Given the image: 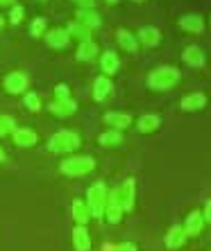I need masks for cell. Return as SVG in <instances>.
Listing matches in <instances>:
<instances>
[{"label": "cell", "mask_w": 211, "mask_h": 251, "mask_svg": "<svg viewBox=\"0 0 211 251\" xmlns=\"http://www.w3.org/2000/svg\"><path fill=\"white\" fill-rule=\"evenodd\" d=\"M177 82H180V70L173 68V66H161V68L152 70L150 77H148V84H150V88H154V91H168V88H173Z\"/></svg>", "instance_id": "obj_1"}, {"label": "cell", "mask_w": 211, "mask_h": 251, "mask_svg": "<svg viewBox=\"0 0 211 251\" xmlns=\"http://www.w3.org/2000/svg\"><path fill=\"white\" fill-rule=\"evenodd\" d=\"M107 188L105 183H93V186L89 188V195H87V206L91 210V217H105V208H107Z\"/></svg>", "instance_id": "obj_2"}, {"label": "cell", "mask_w": 211, "mask_h": 251, "mask_svg": "<svg viewBox=\"0 0 211 251\" xmlns=\"http://www.w3.org/2000/svg\"><path fill=\"white\" fill-rule=\"evenodd\" d=\"M93 168H95V161L91 156H70L61 163V172L68 176L89 175V172H93Z\"/></svg>", "instance_id": "obj_3"}, {"label": "cell", "mask_w": 211, "mask_h": 251, "mask_svg": "<svg viewBox=\"0 0 211 251\" xmlns=\"http://www.w3.org/2000/svg\"><path fill=\"white\" fill-rule=\"evenodd\" d=\"M77 147H80V136L73 134V131H57L50 138V152H55V154L73 152Z\"/></svg>", "instance_id": "obj_4"}, {"label": "cell", "mask_w": 211, "mask_h": 251, "mask_svg": "<svg viewBox=\"0 0 211 251\" xmlns=\"http://www.w3.org/2000/svg\"><path fill=\"white\" fill-rule=\"evenodd\" d=\"M123 204H121V188H112L109 195H107V208H105V215H107V222L109 224H118L123 220Z\"/></svg>", "instance_id": "obj_5"}, {"label": "cell", "mask_w": 211, "mask_h": 251, "mask_svg": "<svg viewBox=\"0 0 211 251\" xmlns=\"http://www.w3.org/2000/svg\"><path fill=\"white\" fill-rule=\"evenodd\" d=\"M186 231H184V226H180V224H175V226L168 228V233H166V247L168 249H180V247H184V242H186Z\"/></svg>", "instance_id": "obj_6"}, {"label": "cell", "mask_w": 211, "mask_h": 251, "mask_svg": "<svg viewBox=\"0 0 211 251\" xmlns=\"http://www.w3.org/2000/svg\"><path fill=\"white\" fill-rule=\"evenodd\" d=\"M73 249L75 251H91V235H89L87 226L77 224L73 228Z\"/></svg>", "instance_id": "obj_7"}, {"label": "cell", "mask_w": 211, "mask_h": 251, "mask_svg": "<svg viewBox=\"0 0 211 251\" xmlns=\"http://www.w3.org/2000/svg\"><path fill=\"white\" fill-rule=\"evenodd\" d=\"M75 102L70 98H64V100H55L53 104H50V111L55 113L57 118H68V116H73L75 113Z\"/></svg>", "instance_id": "obj_8"}, {"label": "cell", "mask_w": 211, "mask_h": 251, "mask_svg": "<svg viewBox=\"0 0 211 251\" xmlns=\"http://www.w3.org/2000/svg\"><path fill=\"white\" fill-rule=\"evenodd\" d=\"M202 226H205V217H202V213H198V210L188 213L186 222H184V231H186V235H200L202 233Z\"/></svg>", "instance_id": "obj_9"}, {"label": "cell", "mask_w": 211, "mask_h": 251, "mask_svg": "<svg viewBox=\"0 0 211 251\" xmlns=\"http://www.w3.org/2000/svg\"><path fill=\"white\" fill-rule=\"evenodd\" d=\"M25 86H28V77L23 73H12L5 77V88L9 93H23Z\"/></svg>", "instance_id": "obj_10"}, {"label": "cell", "mask_w": 211, "mask_h": 251, "mask_svg": "<svg viewBox=\"0 0 211 251\" xmlns=\"http://www.w3.org/2000/svg\"><path fill=\"white\" fill-rule=\"evenodd\" d=\"M139 41L148 48H154L159 41H161V34H159V29L152 27V25H146V27L139 29Z\"/></svg>", "instance_id": "obj_11"}, {"label": "cell", "mask_w": 211, "mask_h": 251, "mask_svg": "<svg viewBox=\"0 0 211 251\" xmlns=\"http://www.w3.org/2000/svg\"><path fill=\"white\" fill-rule=\"evenodd\" d=\"M121 204H123V210L129 213L134 208V181L127 179V181L121 186Z\"/></svg>", "instance_id": "obj_12"}, {"label": "cell", "mask_w": 211, "mask_h": 251, "mask_svg": "<svg viewBox=\"0 0 211 251\" xmlns=\"http://www.w3.org/2000/svg\"><path fill=\"white\" fill-rule=\"evenodd\" d=\"M77 18H80V23L87 25L89 29H93V27L100 25V16H98V12H95L93 7H82V9L77 12Z\"/></svg>", "instance_id": "obj_13"}, {"label": "cell", "mask_w": 211, "mask_h": 251, "mask_svg": "<svg viewBox=\"0 0 211 251\" xmlns=\"http://www.w3.org/2000/svg\"><path fill=\"white\" fill-rule=\"evenodd\" d=\"M89 217H91V210H89L87 201L75 199V201H73V220H75L80 226H84V224L89 222Z\"/></svg>", "instance_id": "obj_14"}, {"label": "cell", "mask_w": 211, "mask_h": 251, "mask_svg": "<svg viewBox=\"0 0 211 251\" xmlns=\"http://www.w3.org/2000/svg\"><path fill=\"white\" fill-rule=\"evenodd\" d=\"M207 104V98L205 93H191L182 100V109L184 111H200L202 106Z\"/></svg>", "instance_id": "obj_15"}, {"label": "cell", "mask_w": 211, "mask_h": 251, "mask_svg": "<svg viewBox=\"0 0 211 251\" xmlns=\"http://www.w3.org/2000/svg\"><path fill=\"white\" fill-rule=\"evenodd\" d=\"M12 136H14V143L21 147H30L36 143V134L32 129H14Z\"/></svg>", "instance_id": "obj_16"}, {"label": "cell", "mask_w": 211, "mask_h": 251, "mask_svg": "<svg viewBox=\"0 0 211 251\" xmlns=\"http://www.w3.org/2000/svg\"><path fill=\"white\" fill-rule=\"evenodd\" d=\"M180 27L186 29V32L198 34V32H202V29H205V21H202L200 16H195V14H188V16H184L182 21H180Z\"/></svg>", "instance_id": "obj_17"}, {"label": "cell", "mask_w": 211, "mask_h": 251, "mask_svg": "<svg viewBox=\"0 0 211 251\" xmlns=\"http://www.w3.org/2000/svg\"><path fill=\"white\" fill-rule=\"evenodd\" d=\"M159 125H161L159 116H154V113H148V116H141L139 118V125H136V129H139L141 134H150V131H154Z\"/></svg>", "instance_id": "obj_18"}, {"label": "cell", "mask_w": 211, "mask_h": 251, "mask_svg": "<svg viewBox=\"0 0 211 251\" xmlns=\"http://www.w3.org/2000/svg\"><path fill=\"white\" fill-rule=\"evenodd\" d=\"M112 82L107 79V77H98L93 84V98L98 100V102H102V100H107V95L112 93Z\"/></svg>", "instance_id": "obj_19"}, {"label": "cell", "mask_w": 211, "mask_h": 251, "mask_svg": "<svg viewBox=\"0 0 211 251\" xmlns=\"http://www.w3.org/2000/svg\"><path fill=\"white\" fill-rule=\"evenodd\" d=\"M184 61H186L188 66L200 68V66L205 64V54H202V50H200L198 46H188L186 50H184Z\"/></svg>", "instance_id": "obj_20"}, {"label": "cell", "mask_w": 211, "mask_h": 251, "mask_svg": "<svg viewBox=\"0 0 211 251\" xmlns=\"http://www.w3.org/2000/svg\"><path fill=\"white\" fill-rule=\"evenodd\" d=\"M105 123H107V125H112L114 129H118V131H121V129H125L129 123H132V118H129L127 113L112 111V113H107V116H105Z\"/></svg>", "instance_id": "obj_21"}, {"label": "cell", "mask_w": 211, "mask_h": 251, "mask_svg": "<svg viewBox=\"0 0 211 251\" xmlns=\"http://www.w3.org/2000/svg\"><path fill=\"white\" fill-rule=\"evenodd\" d=\"M46 43L50 48H64L68 43V32L66 29H53L46 34Z\"/></svg>", "instance_id": "obj_22"}, {"label": "cell", "mask_w": 211, "mask_h": 251, "mask_svg": "<svg viewBox=\"0 0 211 251\" xmlns=\"http://www.w3.org/2000/svg\"><path fill=\"white\" fill-rule=\"evenodd\" d=\"M100 64H102V70H105L107 75H116L118 73V57H116V52H112V50H107V52L102 54Z\"/></svg>", "instance_id": "obj_23"}, {"label": "cell", "mask_w": 211, "mask_h": 251, "mask_svg": "<svg viewBox=\"0 0 211 251\" xmlns=\"http://www.w3.org/2000/svg\"><path fill=\"white\" fill-rule=\"evenodd\" d=\"M95 54H98V46L93 41H84L80 46V50H77V59L80 61H91V59H95Z\"/></svg>", "instance_id": "obj_24"}, {"label": "cell", "mask_w": 211, "mask_h": 251, "mask_svg": "<svg viewBox=\"0 0 211 251\" xmlns=\"http://www.w3.org/2000/svg\"><path fill=\"white\" fill-rule=\"evenodd\" d=\"M68 36H75V39H80V41H89V36H91V29L87 27V25H82V23H70L68 25Z\"/></svg>", "instance_id": "obj_25"}, {"label": "cell", "mask_w": 211, "mask_h": 251, "mask_svg": "<svg viewBox=\"0 0 211 251\" xmlns=\"http://www.w3.org/2000/svg\"><path fill=\"white\" fill-rule=\"evenodd\" d=\"M118 43L121 48H125V52H136V39L127 29H118Z\"/></svg>", "instance_id": "obj_26"}, {"label": "cell", "mask_w": 211, "mask_h": 251, "mask_svg": "<svg viewBox=\"0 0 211 251\" xmlns=\"http://www.w3.org/2000/svg\"><path fill=\"white\" fill-rule=\"evenodd\" d=\"M100 145L105 147H114L118 145V143H123V136H121V131L118 129H112V131H105V134H100Z\"/></svg>", "instance_id": "obj_27"}, {"label": "cell", "mask_w": 211, "mask_h": 251, "mask_svg": "<svg viewBox=\"0 0 211 251\" xmlns=\"http://www.w3.org/2000/svg\"><path fill=\"white\" fill-rule=\"evenodd\" d=\"M102 251H136L134 242H121V245H102Z\"/></svg>", "instance_id": "obj_28"}, {"label": "cell", "mask_w": 211, "mask_h": 251, "mask_svg": "<svg viewBox=\"0 0 211 251\" xmlns=\"http://www.w3.org/2000/svg\"><path fill=\"white\" fill-rule=\"evenodd\" d=\"M14 131V120L9 116H0V136Z\"/></svg>", "instance_id": "obj_29"}, {"label": "cell", "mask_w": 211, "mask_h": 251, "mask_svg": "<svg viewBox=\"0 0 211 251\" xmlns=\"http://www.w3.org/2000/svg\"><path fill=\"white\" fill-rule=\"evenodd\" d=\"M25 106L32 109V111H36V109H39V98H36L34 93H28L25 95Z\"/></svg>", "instance_id": "obj_30"}, {"label": "cell", "mask_w": 211, "mask_h": 251, "mask_svg": "<svg viewBox=\"0 0 211 251\" xmlns=\"http://www.w3.org/2000/svg\"><path fill=\"white\" fill-rule=\"evenodd\" d=\"M9 16H12V23H14V25L21 23V21H23V7L16 5V7L12 9V14H9Z\"/></svg>", "instance_id": "obj_31"}, {"label": "cell", "mask_w": 211, "mask_h": 251, "mask_svg": "<svg viewBox=\"0 0 211 251\" xmlns=\"http://www.w3.org/2000/svg\"><path fill=\"white\" fill-rule=\"evenodd\" d=\"M43 27H46V21H43V18L34 21V23H32V34H34V36H41L43 34Z\"/></svg>", "instance_id": "obj_32"}, {"label": "cell", "mask_w": 211, "mask_h": 251, "mask_svg": "<svg viewBox=\"0 0 211 251\" xmlns=\"http://www.w3.org/2000/svg\"><path fill=\"white\" fill-rule=\"evenodd\" d=\"M64 98H68V88H66L64 84H59L57 86V100H64Z\"/></svg>", "instance_id": "obj_33"}, {"label": "cell", "mask_w": 211, "mask_h": 251, "mask_svg": "<svg viewBox=\"0 0 211 251\" xmlns=\"http://www.w3.org/2000/svg\"><path fill=\"white\" fill-rule=\"evenodd\" d=\"M202 217H205V222H211V199L205 204V213H202Z\"/></svg>", "instance_id": "obj_34"}, {"label": "cell", "mask_w": 211, "mask_h": 251, "mask_svg": "<svg viewBox=\"0 0 211 251\" xmlns=\"http://www.w3.org/2000/svg\"><path fill=\"white\" fill-rule=\"evenodd\" d=\"M80 5L82 7H93V0H80Z\"/></svg>", "instance_id": "obj_35"}, {"label": "cell", "mask_w": 211, "mask_h": 251, "mask_svg": "<svg viewBox=\"0 0 211 251\" xmlns=\"http://www.w3.org/2000/svg\"><path fill=\"white\" fill-rule=\"evenodd\" d=\"M12 2H14V0H0V7H2V5H12Z\"/></svg>", "instance_id": "obj_36"}, {"label": "cell", "mask_w": 211, "mask_h": 251, "mask_svg": "<svg viewBox=\"0 0 211 251\" xmlns=\"http://www.w3.org/2000/svg\"><path fill=\"white\" fill-rule=\"evenodd\" d=\"M0 161H5V152L2 150H0Z\"/></svg>", "instance_id": "obj_37"}, {"label": "cell", "mask_w": 211, "mask_h": 251, "mask_svg": "<svg viewBox=\"0 0 211 251\" xmlns=\"http://www.w3.org/2000/svg\"><path fill=\"white\" fill-rule=\"evenodd\" d=\"M2 25H5V23H2V18H0V29H2Z\"/></svg>", "instance_id": "obj_38"}, {"label": "cell", "mask_w": 211, "mask_h": 251, "mask_svg": "<svg viewBox=\"0 0 211 251\" xmlns=\"http://www.w3.org/2000/svg\"><path fill=\"white\" fill-rule=\"evenodd\" d=\"M109 2H116V0H109Z\"/></svg>", "instance_id": "obj_39"}]
</instances>
